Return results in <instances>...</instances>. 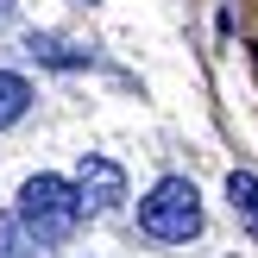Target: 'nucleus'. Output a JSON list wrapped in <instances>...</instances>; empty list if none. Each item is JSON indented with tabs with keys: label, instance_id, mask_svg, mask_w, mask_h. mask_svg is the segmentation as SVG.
<instances>
[{
	"label": "nucleus",
	"instance_id": "obj_7",
	"mask_svg": "<svg viewBox=\"0 0 258 258\" xmlns=\"http://www.w3.org/2000/svg\"><path fill=\"white\" fill-rule=\"evenodd\" d=\"M25 221L19 214H0V258H32V246H25Z\"/></svg>",
	"mask_w": 258,
	"mask_h": 258
},
{
	"label": "nucleus",
	"instance_id": "obj_6",
	"mask_svg": "<svg viewBox=\"0 0 258 258\" xmlns=\"http://www.w3.org/2000/svg\"><path fill=\"white\" fill-rule=\"evenodd\" d=\"M25 50H32V57H44V63H63V70H76V63H88V50H70L63 44V38H25Z\"/></svg>",
	"mask_w": 258,
	"mask_h": 258
},
{
	"label": "nucleus",
	"instance_id": "obj_3",
	"mask_svg": "<svg viewBox=\"0 0 258 258\" xmlns=\"http://www.w3.org/2000/svg\"><path fill=\"white\" fill-rule=\"evenodd\" d=\"M76 196H82V208H95V214H113V208L126 202V176H120V164H107V158H82Z\"/></svg>",
	"mask_w": 258,
	"mask_h": 258
},
{
	"label": "nucleus",
	"instance_id": "obj_1",
	"mask_svg": "<svg viewBox=\"0 0 258 258\" xmlns=\"http://www.w3.org/2000/svg\"><path fill=\"white\" fill-rule=\"evenodd\" d=\"M19 221H25V233H32L38 246H63V239L76 233V221H82L76 183H63V176H32V183L19 189Z\"/></svg>",
	"mask_w": 258,
	"mask_h": 258
},
{
	"label": "nucleus",
	"instance_id": "obj_5",
	"mask_svg": "<svg viewBox=\"0 0 258 258\" xmlns=\"http://www.w3.org/2000/svg\"><path fill=\"white\" fill-rule=\"evenodd\" d=\"M32 107V88H25V76H13V70H0V126H13L19 113Z\"/></svg>",
	"mask_w": 258,
	"mask_h": 258
},
{
	"label": "nucleus",
	"instance_id": "obj_4",
	"mask_svg": "<svg viewBox=\"0 0 258 258\" xmlns=\"http://www.w3.org/2000/svg\"><path fill=\"white\" fill-rule=\"evenodd\" d=\"M227 202H233V214L252 227V239H258V176L252 170H233V176H227Z\"/></svg>",
	"mask_w": 258,
	"mask_h": 258
},
{
	"label": "nucleus",
	"instance_id": "obj_2",
	"mask_svg": "<svg viewBox=\"0 0 258 258\" xmlns=\"http://www.w3.org/2000/svg\"><path fill=\"white\" fill-rule=\"evenodd\" d=\"M139 227H145L151 239H164V246H183V239L202 233V196L196 183H183V176H164L158 189H151L145 202H139Z\"/></svg>",
	"mask_w": 258,
	"mask_h": 258
}]
</instances>
